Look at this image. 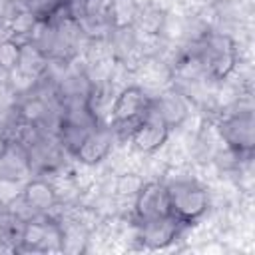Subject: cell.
<instances>
[{
    "label": "cell",
    "instance_id": "obj_1",
    "mask_svg": "<svg viewBox=\"0 0 255 255\" xmlns=\"http://www.w3.org/2000/svg\"><path fill=\"white\" fill-rule=\"evenodd\" d=\"M185 50L199 62L205 78L211 82L227 80L241 62V44L237 38L215 28H207L201 36L187 42Z\"/></svg>",
    "mask_w": 255,
    "mask_h": 255
},
{
    "label": "cell",
    "instance_id": "obj_2",
    "mask_svg": "<svg viewBox=\"0 0 255 255\" xmlns=\"http://www.w3.org/2000/svg\"><path fill=\"white\" fill-rule=\"evenodd\" d=\"M171 215L193 227L211 211V189L195 175H165Z\"/></svg>",
    "mask_w": 255,
    "mask_h": 255
},
{
    "label": "cell",
    "instance_id": "obj_3",
    "mask_svg": "<svg viewBox=\"0 0 255 255\" xmlns=\"http://www.w3.org/2000/svg\"><path fill=\"white\" fill-rule=\"evenodd\" d=\"M243 100L245 98L231 108H225L213 124L225 149L239 159L253 157L255 149V114L253 106L249 102L243 104Z\"/></svg>",
    "mask_w": 255,
    "mask_h": 255
},
{
    "label": "cell",
    "instance_id": "obj_4",
    "mask_svg": "<svg viewBox=\"0 0 255 255\" xmlns=\"http://www.w3.org/2000/svg\"><path fill=\"white\" fill-rule=\"evenodd\" d=\"M149 110H151V96L141 86L131 82L120 88L108 116V124L114 128L118 141L126 143L128 135L149 114Z\"/></svg>",
    "mask_w": 255,
    "mask_h": 255
},
{
    "label": "cell",
    "instance_id": "obj_5",
    "mask_svg": "<svg viewBox=\"0 0 255 255\" xmlns=\"http://www.w3.org/2000/svg\"><path fill=\"white\" fill-rule=\"evenodd\" d=\"M189 229V225L181 223L177 217L167 215L161 219H151L143 223H133V243L135 249L143 251H161L171 247L181 235Z\"/></svg>",
    "mask_w": 255,
    "mask_h": 255
},
{
    "label": "cell",
    "instance_id": "obj_6",
    "mask_svg": "<svg viewBox=\"0 0 255 255\" xmlns=\"http://www.w3.org/2000/svg\"><path fill=\"white\" fill-rule=\"evenodd\" d=\"M16 253H62V225L52 215H38L24 223Z\"/></svg>",
    "mask_w": 255,
    "mask_h": 255
},
{
    "label": "cell",
    "instance_id": "obj_7",
    "mask_svg": "<svg viewBox=\"0 0 255 255\" xmlns=\"http://www.w3.org/2000/svg\"><path fill=\"white\" fill-rule=\"evenodd\" d=\"M171 133L173 131L165 126V122L153 110H149V114L128 135L126 143L129 145V149L135 155L149 157V155H155L159 149L165 147V143L169 141Z\"/></svg>",
    "mask_w": 255,
    "mask_h": 255
},
{
    "label": "cell",
    "instance_id": "obj_8",
    "mask_svg": "<svg viewBox=\"0 0 255 255\" xmlns=\"http://www.w3.org/2000/svg\"><path fill=\"white\" fill-rule=\"evenodd\" d=\"M167 215H171V209L163 179H145L131 199V221L143 223Z\"/></svg>",
    "mask_w": 255,
    "mask_h": 255
},
{
    "label": "cell",
    "instance_id": "obj_9",
    "mask_svg": "<svg viewBox=\"0 0 255 255\" xmlns=\"http://www.w3.org/2000/svg\"><path fill=\"white\" fill-rule=\"evenodd\" d=\"M193 102L173 84L151 96V110L165 122V126L175 131L181 129L193 116Z\"/></svg>",
    "mask_w": 255,
    "mask_h": 255
},
{
    "label": "cell",
    "instance_id": "obj_10",
    "mask_svg": "<svg viewBox=\"0 0 255 255\" xmlns=\"http://www.w3.org/2000/svg\"><path fill=\"white\" fill-rule=\"evenodd\" d=\"M116 143H118V137L114 128L108 122H100L82 141V145L78 147L72 159L82 167H98L110 159V155L116 149Z\"/></svg>",
    "mask_w": 255,
    "mask_h": 255
},
{
    "label": "cell",
    "instance_id": "obj_11",
    "mask_svg": "<svg viewBox=\"0 0 255 255\" xmlns=\"http://www.w3.org/2000/svg\"><path fill=\"white\" fill-rule=\"evenodd\" d=\"M22 201L36 215H50L60 205V195L56 183L48 175H30L24 183Z\"/></svg>",
    "mask_w": 255,
    "mask_h": 255
},
{
    "label": "cell",
    "instance_id": "obj_12",
    "mask_svg": "<svg viewBox=\"0 0 255 255\" xmlns=\"http://www.w3.org/2000/svg\"><path fill=\"white\" fill-rule=\"evenodd\" d=\"M0 175L16 177V179H28L32 175L26 147L18 139H14V137L10 139L8 149L0 157Z\"/></svg>",
    "mask_w": 255,
    "mask_h": 255
},
{
    "label": "cell",
    "instance_id": "obj_13",
    "mask_svg": "<svg viewBox=\"0 0 255 255\" xmlns=\"http://www.w3.org/2000/svg\"><path fill=\"white\" fill-rule=\"evenodd\" d=\"M139 6L135 0H108V22L112 30L133 28Z\"/></svg>",
    "mask_w": 255,
    "mask_h": 255
},
{
    "label": "cell",
    "instance_id": "obj_14",
    "mask_svg": "<svg viewBox=\"0 0 255 255\" xmlns=\"http://www.w3.org/2000/svg\"><path fill=\"white\" fill-rule=\"evenodd\" d=\"M48 64L50 60L36 48L32 46L30 42H24L22 44V52H20V64H18V70L34 80H40L46 70H48Z\"/></svg>",
    "mask_w": 255,
    "mask_h": 255
},
{
    "label": "cell",
    "instance_id": "obj_15",
    "mask_svg": "<svg viewBox=\"0 0 255 255\" xmlns=\"http://www.w3.org/2000/svg\"><path fill=\"white\" fill-rule=\"evenodd\" d=\"M20 6L32 12L38 20H54L68 14V0H20Z\"/></svg>",
    "mask_w": 255,
    "mask_h": 255
},
{
    "label": "cell",
    "instance_id": "obj_16",
    "mask_svg": "<svg viewBox=\"0 0 255 255\" xmlns=\"http://www.w3.org/2000/svg\"><path fill=\"white\" fill-rule=\"evenodd\" d=\"M20 52H22V44L18 40L10 36L0 38V78H6L18 70Z\"/></svg>",
    "mask_w": 255,
    "mask_h": 255
},
{
    "label": "cell",
    "instance_id": "obj_17",
    "mask_svg": "<svg viewBox=\"0 0 255 255\" xmlns=\"http://www.w3.org/2000/svg\"><path fill=\"white\" fill-rule=\"evenodd\" d=\"M24 183H26V179L0 175V209H8L10 205H14L22 197Z\"/></svg>",
    "mask_w": 255,
    "mask_h": 255
},
{
    "label": "cell",
    "instance_id": "obj_18",
    "mask_svg": "<svg viewBox=\"0 0 255 255\" xmlns=\"http://www.w3.org/2000/svg\"><path fill=\"white\" fill-rule=\"evenodd\" d=\"M20 4H16L14 0H0V26L4 28V24L10 20V16L18 10Z\"/></svg>",
    "mask_w": 255,
    "mask_h": 255
},
{
    "label": "cell",
    "instance_id": "obj_19",
    "mask_svg": "<svg viewBox=\"0 0 255 255\" xmlns=\"http://www.w3.org/2000/svg\"><path fill=\"white\" fill-rule=\"evenodd\" d=\"M10 139H12V137H10V133H8V131H4V129L0 128V157H2V155H4V151L8 149Z\"/></svg>",
    "mask_w": 255,
    "mask_h": 255
},
{
    "label": "cell",
    "instance_id": "obj_20",
    "mask_svg": "<svg viewBox=\"0 0 255 255\" xmlns=\"http://www.w3.org/2000/svg\"><path fill=\"white\" fill-rule=\"evenodd\" d=\"M14 2H16V4H20V0H14Z\"/></svg>",
    "mask_w": 255,
    "mask_h": 255
}]
</instances>
